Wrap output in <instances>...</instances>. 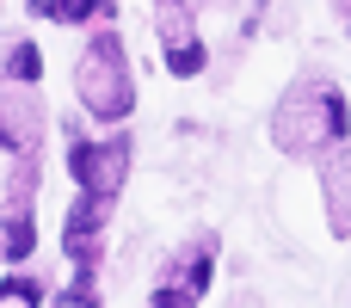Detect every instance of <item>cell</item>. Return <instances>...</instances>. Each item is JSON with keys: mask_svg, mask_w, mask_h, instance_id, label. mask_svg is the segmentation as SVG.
I'll list each match as a JSON object with an SVG mask.
<instances>
[{"mask_svg": "<svg viewBox=\"0 0 351 308\" xmlns=\"http://www.w3.org/2000/svg\"><path fill=\"white\" fill-rule=\"evenodd\" d=\"M346 136V99H339V86L327 80V74H302V80H290V93L278 99V111H271V142L284 148V154H302V161H315L327 142H339Z\"/></svg>", "mask_w": 351, "mask_h": 308, "instance_id": "1", "label": "cell"}, {"mask_svg": "<svg viewBox=\"0 0 351 308\" xmlns=\"http://www.w3.org/2000/svg\"><path fill=\"white\" fill-rule=\"evenodd\" d=\"M74 93L99 123H123L136 111V74H130V56H123L117 31H93V43L74 62Z\"/></svg>", "mask_w": 351, "mask_h": 308, "instance_id": "2", "label": "cell"}, {"mask_svg": "<svg viewBox=\"0 0 351 308\" xmlns=\"http://www.w3.org/2000/svg\"><path fill=\"white\" fill-rule=\"evenodd\" d=\"M68 173H74V185H80V191L117 198V191H123V173H130V136L86 142V136L68 123Z\"/></svg>", "mask_w": 351, "mask_h": 308, "instance_id": "3", "label": "cell"}, {"mask_svg": "<svg viewBox=\"0 0 351 308\" xmlns=\"http://www.w3.org/2000/svg\"><path fill=\"white\" fill-rule=\"evenodd\" d=\"M31 198H37V154H19L12 179H6V204H0V253L6 259H31V247H37Z\"/></svg>", "mask_w": 351, "mask_h": 308, "instance_id": "4", "label": "cell"}, {"mask_svg": "<svg viewBox=\"0 0 351 308\" xmlns=\"http://www.w3.org/2000/svg\"><path fill=\"white\" fill-rule=\"evenodd\" d=\"M43 99H37V80H6L0 74V148L6 154H37L43 142Z\"/></svg>", "mask_w": 351, "mask_h": 308, "instance_id": "5", "label": "cell"}, {"mask_svg": "<svg viewBox=\"0 0 351 308\" xmlns=\"http://www.w3.org/2000/svg\"><path fill=\"white\" fill-rule=\"evenodd\" d=\"M210 265H216V241H210V235H191V241L167 259V278L154 284V303L191 308L204 290H210Z\"/></svg>", "mask_w": 351, "mask_h": 308, "instance_id": "6", "label": "cell"}, {"mask_svg": "<svg viewBox=\"0 0 351 308\" xmlns=\"http://www.w3.org/2000/svg\"><path fill=\"white\" fill-rule=\"evenodd\" d=\"M154 31H160V56H167L173 74H197V68H204L197 0H154Z\"/></svg>", "mask_w": 351, "mask_h": 308, "instance_id": "7", "label": "cell"}, {"mask_svg": "<svg viewBox=\"0 0 351 308\" xmlns=\"http://www.w3.org/2000/svg\"><path fill=\"white\" fill-rule=\"evenodd\" d=\"M111 204H117V198L80 191V204H74L68 222H62V253H68L80 272H99V247H105V228H111Z\"/></svg>", "mask_w": 351, "mask_h": 308, "instance_id": "8", "label": "cell"}, {"mask_svg": "<svg viewBox=\"0 0 351 308\" xmlns=\"http://www.w3.org/2000/svg\"><path fill=\"white\" fill-rule=\"evenodd\" d=\"M321 198H327V222H333V235H351V142H327L321 154Z\"/></svg>", "mask_w": 351, "mask_h": 308, "instance_id": "9", "label": "cell"}, {"mask_svg": "<svg viewBox=\"0 0 351 308\" xmlns=\"http://www.w3.org/2000/svg\"><path fill=\"white\" fill-rule=\"evenodd\" d=\"M31 12L62 19V25H105L117 12V0H31Z\"/></svg>", "mask_w": 351, "mask_h": 308, "instance_id": "10", "label": "cell"}, {"mask_svg": "<svg viewBox=\"0 0 351 308\" xmlns=\"http://www.w3.org/2000/svg\"><path fill=\"white\" fill-rule=\"evenodd\" d=\"M37 68H43V56H37L31 37H12V43L0 49V74H6V80H37Z\"/></svg>", "mask_w": 351, "mask_h": 308, "instance_id": "11", "label": "cell"}, {"mask_svg": "<svg viewBox=\"0 0 351 308\" xmlns=\"http://www.w3.org/2000/svg\"><path fill=\"white\" fill-rule=\"evenodd\" d=\"M0 303H43V284H31V278H6V284H0Z\"/></svg>", "mask_w": 351, "mask_h": 308, "instance_id": "12", "label": "cell"}, {"mask_svg": "<svg viewBox=\"0 0 351 308\" xmlns=\"http://www.w3.org/2000/svg\"><path fill=\"white\" fill-rule=\"evenodd\" d=\"M62 303H99V284H93V272H80V278L62 290Z\"/></svg>", "mask_w": 351, "mask_h": 308, "instance_id": "13", "label": "cell"}, {"mask_svg": "<svg viewBox=\"0 0 351 308\" xmlns=\"http://www.w3.org/2000/svg\"><path fill=\"white\" fill-rule=\"evenodd\" d=\"M339 6V25H346V37H351V0H333Z\"/></svg>", "mask_w": 351, "mask_h": 308, "instance_id": "14", "label": "cell"}]
</instances>
